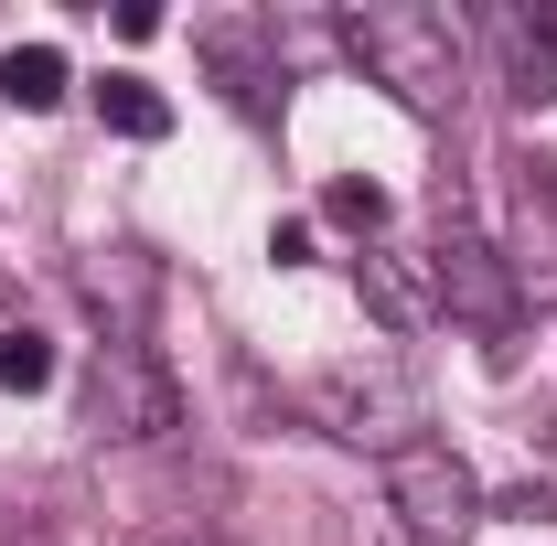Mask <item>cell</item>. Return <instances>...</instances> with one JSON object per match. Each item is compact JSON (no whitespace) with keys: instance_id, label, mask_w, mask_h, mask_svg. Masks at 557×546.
Segmentation results:
<instances>
[{"instance_id":"obj_8","label":"cell","mask_w":557,"mask_h":546,"mask_svg":"<svg viewBox=\"0 0 557 546\" xmlns=\"http://www.w3.org/2000/svg\"><path fill=\"white\" fill-rule=\"evenodd\" d=\"M0 97H11L22 119H44V108L65 97V54H54V44H11V54H0Z\"/></svg>"},{"instance_id":"obj_7","label":"cell","mask_w":557,"mask_h":546,"mask_svg":"<svg viewBox=\"0 0 557 546\" xmlns=\"http://www.w3.org/2000/svg\"><path fill=\"white\" fill-rule=\"evenodd\" d=\"M493 65L515 108H547L557 97V11H493Z\"/></svg>"},{"instance_id":"obj_4","label":"cell","mask_w":557,"mask_h":546,"mask_svg":"<svg viewBox=\"0 0 557 546\" xmlns=\"http://www.w3.org/2000/svg\"><path fill=\"white\" fill-rule=\"evenodd\" d=\"M386 514L408 525V546H461L483 525V482H472V461L450 439H408L386 461Z\"/></svg>"},{"instance_id":"obj_6","label":"cell","mask_w":557,"mask_h":546,"mask_svg":"<svg viewBox=\"0 0 557 546\" xmlns=\"http://www.w3.org/2000/svg\"><path fill=\"white\" fill-rule=\"evenodd\" d=\"M354 289H364V311H375L386 333L440 322V278H429V258H408V247H364V258H354Z\"/></svg>"},{"instance_id":"obj_1","label":"cell","mask_w":557,"mask_h":546,"mask_svg":"<svg viewBox=\"0 0 557 546\" xmlns=\"http://www.w3.org/2000/svg\"><path fill=\"white\" fill-rule=\"evenodd\" d=\"M344 54L364 65V86H386L408 119H450L461 108V11L440 0H354Z\"/></svg>"},{"instance_id":"obj_12","label":"cell","mask_w":557,"mask_h":546,"mask_svg":"<svg viewBox=\"0 0 557 546\" xmlns=\"http://www.w3.org/2000/svg\"><path fill=\"white\" fill-rule=\"evenodd\" d=\"M483 514H515V525H557V482H515L504 504H483Z\"/></svg>"},{"instance_id":"obj_10","label":"cell","mask_w":557,"mask_h":546,"mask_svg":"<svg viewBox=\"0 0 557 546\" xmlns=\"http://www.w3.org/2000/svg\"><path fill=\"white\" fill-rule=\"evenodd\" d=\"M44 386H54V343L33 322H11L0 333V397H44Z\"/></svg>"},{"instance_id":"obj_13","label":"cell","mask_w":557,"mask_h":546,"mask_svg":"<svg viewBox=\"0 0 557 546\" xmlns=\"http://www.w3.org/2000/svg\"><path fill=\"white\" fill-rule=\"evenodd\" d=\"M129 546H225V536H205V525H150V536H129Z\"/></svg>"},{"instance_id":"obj_3","label":"cell","mask_w":557,"mask_h":546,"mask_svg":"<svg viewBox=\"0 0 557 546\" xmlns=\"http://www.w3.org/2000/svg\"><path fill=\"white\" fill-rule=\"evenodd\" d=\"M86 418H97V439L150 450V439L183 429V386H172V364H161L139 333H108L97 343V375H86Z\"/></svg>"},{"instance_id":"obj_2","label":"cell","mask_w":557,"mask_h":546,"mask_svg":"<svg viewBox=\"0 0 557 546\" xmlns=\"http://www.w3.org/2000/svg\"><path fill=\"white\" fill-rule=\"evenodd\" d=\"M311 418L333 429V439H354V450H408L418 439V386L397 353H344V364H322L311 375Z\"/></svg>"},{"instance_id":"obj_11","label":"cell","mask_w":557,"mask_h":546,"mask_svg":"<svg viewBox=\"0 0 557 546\" xmlns=\"http://www.w3.org/2000/svg\"><path fill=\"white\" fill-rule=\"evenodd\" d=\"M322 214H333V225H354V236H386V194H375V183H333V194H322Z\"/></svg>"},{"instance_id":"obj_9","label":"cell","mask_w":557,"mask_h":546,"mask_svg":"<svg viewBox=\"0 0 557 546\" xmlns=\"http://www.w3.org/2000/svg\"><path fill=\"white\" fill-rule=\"evenodd\" d=\"M97 119H108L119 139H161V129H172V108H161L150 75H108V86H97Z\"/></svg>"},{"instance_id":"obj_5","label":"cell","mask_w":557,"mask_h":546,"mask_svg":"<svg viewBox=\"0 0 557 546\" xmlns=\"http://www.w3.org/2000/svg\"><path fill=\"white\" fill-rule=\"evenodd\" d=\"M429 278H440V311H450V322H472V333H515V258H504L493 236L450 225L440 258H429Z\"/></svg>"}]
</instances>
